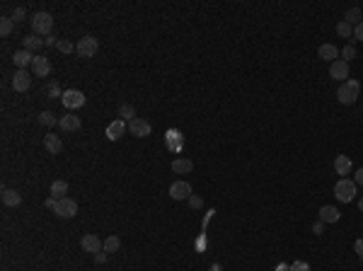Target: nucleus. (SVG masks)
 Listing matches in <instances>:
<instances>
[{
    "mask_svg": "<svg viewBox=\"0 0 363 271\" xmlns=\"http://www.w3.org/2000/svg\"><path fill=\"white\" fill-rule=\"evenodd\" d=\"M32 29H34V34H51V29H54V17L49 15V12H34V17L32 20Z\"/></svg>",
    "mask_w": 363,
    "mask_h": 271,
    "instance_id": "obj_3",
    "label": "nucleus"
},
{
    "mask_svg": "<svg viewBox=\"0 0 363 271\" xmlns=\"http://www.w3.org/2000/svg\"><path fill=\"white\" fill-rule=\"evenodd\" d=\"M330 78L339 80V83H346V78H349V63L341 61V58H337V61L330 65Z\"/></svg>",
    "mask_w": 363,
    "mask_h": 271,
    "instance_id": "obj_11",
    "label": "nucleus"
},
{
    "mask_svg": "<svg viewBox=\"0 0 363 271\" xmlns=\"http://www.w3.org/2000/svg\"><path fill=\"white\" fill-rule=\"evenodd\" d=\"M317 54H319V58H322V61H330V63H334V61L339 58V49H337L334 44H322Z\"/></svg>",
    "mask_w": 363,
    "mask_h": 271,
    "instance_id": "obj_17",
    "label": "nucleus"
},
{
    "mask_svg": "<svg viewBox=\"0 0 363 271\" xmlns=\"http://www.w3.org/2000/svg\"><path fill=\"white\" fill-rule=\"evenodd\" d=\"M358 92H361L358 80H346V83H341L339 90H337V99H339L341 104H353V102L358 99Z\"/></svg>",
    "mask_w": 363,
    "mask_h": 271,
    "instance_id": "obj_1",
    "label": "nucleus"
},
{
    "mask_svg": "<svg viewBox=\"0 0 363 271\" xmlns=\"http://www.w3.org/2000/svg\"><path fill=\"white\" fill-rule=\"evenodd\" d=\"M61 102H63V107L73 114L75 109L85 107V95H83L80 90H66V92H63V97H61Z\"/></svg>",
    "mask_w": 363,
    "mask_h": 271,
    "instance_id": "obj_5",
    "label": "nucleus"
},
{
    "mask_svg": "<svg viewBox=\"0 0 363 271\" xmlns=\"http://www.w3.org/2000/svg\"><path fill=\"white\" fill-rule=\"evenodd\" d=\"M353 56H356V49H353L351 44H349V46H344V51H341V61H346V63H349Z\"/></svg>",
    "mask_w": 363,
    "mask_h": 271,
    "instance_id": "obj_33",
    "label": "nucleus"
},
{
    "mask_svg": "<svg viewBox=\"0 0 363 271\" xmlns=\"http://www.w3.org/2000/svg\"><path fill=\"white\" fill-rule=\"evenodd\" d=\"M358 211H361V213H363V199H361V201H358Z\"/></svg>",
    "mask_w": 363,
    "mask_h": 271,
    "instance_id": "obj_45",
    "label": "nucleus"
},
{
    "mask_svg": "<svg viewBox=\"0 0 363 271\" xmlns=\"http://www.w3.org/2000/svg\"><path fill=\"white\" fill-rule=\"evenodd\" d=\"M353 184H356V186H363V167H358V170L353 172Z\"/></svg>",
    "mask_w": 363,
    "mask_h": 271,
    "instance_id": "obj_37",
    "label": "nucleus"
},
{
    "mask_svg": "<svg viewBox=\"0 0 363 271\" xmlns=\"http://www.w3.org/2000/svg\"><path fill=\"white\" fill-rule=\"evenodd\" d=\"M119 117L126 121V124H129V121L136 119V109H133L131 104H121V107H119Z\"/></svg>",
    "mask_w": 363,
    "mask_h": 271,
    "instance_id": "obj_27",
    "label": "nucleus"
},
{
    "mask_svg": "<svg viewBox=\"0 0 363 271\" xmlns=\"http://www.w3.org/2000/svg\"><path fill=\"white\" fill-rule=\"evenodd\" d=\"M12 29H15V22H12L10 17H3V20H0V34L8 36V34H12Z\"/></svg>",
    "mask_w": 363,
    "mask_h": 271,
    "instance_id": "obj_29",
    "label": "nucleus"
},
{
    "mask_svg": "<svg viewBox=\"0 0 363 271\" xmlns=\"http://www.w3.org/2000/svg\"><path fill=\"white\" fill-rule=\"evenodd\" d=\"M39 124H42V126H54L56 117L51 114V111H42V114H39Z\"/></svg>",
    "mask_w": 363,
    "mask_h": 271,
    "instance_id": "obj_30",
    "label": "nucleus"
},
{
    "mask_svg": "<svg viewBox=\"0 0 363 271\" xmlns=\"http://www.w3.org/2000/svg\"><path fill=\"white\" fill-rule=\"evenodd\" d=\"M291 271H310V266H308V261H293V264H291Z\"/></svg>",
    "mask_w": 363,
    "mask_h": 271,
    "instance_id": "obj_34",
    "label": "nucleus"
},
{
    "mask_svg": "<svg viewBox=\"0 0 363 271\" xmlns=\"http://www.w3.org/2000/svg\"><path fill=\"white\" fill-rule=\"evenodd\" d=\"M353 252H356V254L363 259V238H358L356 242H353Z\"/></svg>",
    "mask_w": 363,
    "mask_h": 271,
    "instance_id": "obj_38",
    "label": "nucleus"
},
{
    "mask_svg": "<svg viewBox=\"0 0 363 271\" xmlns=\"http://www.w3.org/2000/svg\"><path fill=\"white\" fill-rule=\"evenodd\" d=\"M56 49H58L61 54H73V51H75V46H73L70 42H58L56 44Z\"/></svg>",
    "mask_w": 363,
    "mask_h": 271,
    "instance_id": "obj_32",
    "label": "nucleus"
},
{
    "mask_svg": "<svg viewBox=\"0 0 363 271\" xmlns=\"http://www.w3.org/2000/svg\"><path fill=\"white\" fill-rule=\"evenodd\" d=\"M56 206V199L54 196H49V199H46V208H54Z\"/></svg>",
    "mask_w": 363,
    "mask_h": 271,
    "instance_id": "obj_43",
    "label": "nucleus"
},
{
    "mask_svg": "<svg viewBox=\"0 0 363 271\" xmlns=\"http://www.w3.org/2000/svg\"><path fill=\"white\" fill-rule=\"evenodd\" d=\"M34 75L36 78H49L51 75V63H49V58L46 56H34Z\"/></svg>",
    "mask_w": 363,
    "mask_h": 271,
    "instance_id": "obj_13",
    "label": "nucleus"
},
{
    "mask_svg": "<svg viewBox=\"0 0 363 271\" xmlns=\"http://www.w3.org/2000/svg\"><path fill=\"white\" fill-rule=\"evenodd\" d=\"M126 131H129V124H126L124 119H116L107 126V138H109V141H119Z\"/></svg>",
    "mask_w": 363,
    "mask_h": 271,
    "instance_id": "obj_12",
    "label": "nucleus"
},
{
    "mask_svg": "<svg viewBox=\"0 0 363 271\" xmlns=\"http://www.w3.org/2000/svg\"><path fill=\"white\" fill-rule=\"evenodd\" d=\"M24 17H27V10L24 8H15L10 15V20L15 22V24H20V22H24Z\"/></svg>",
    "mask_w": 363,
    "mask_h": 271,
    "instance_id": "obj_31",
    "label": "nucleus"
},
{
    "mask_svg": "<svg viewBox=\"0 0 363 271\" xmlns=\"http://www.w3.org/2000/svg\"><path fill=\"white\" fill-rule=\"evenodd\" d=\"M337 34H339L341 39H349V36H353V27H351V24H346V22L341 20L339 24H337Z\"/></svg>",
    "mask_w": 363,
    "mask_h": 271,
    "instance_id": "obj_28",
    "label": "nucleus"
},
{
    "mask_svg": "<svg viewBox=\"0 0 363 271\" xmlns=\"http://www.w3.org/2000/svg\"><path fill=\"white\" fill-rule=\"evenodd\" d=\"M334 196H337V201H344V204H349L356 199V184H353V179H339L337 184H334Z\"/></svg>",
    "mask_w": 363,
    "mask_h": 271,
    "instance_id": "obj_2",
    "label": "nucleus"
},
{
    "mask_svg": "<svg viewBox=\"0 0 363 271\" xmlns=\"http://www.w3.org/2000/svg\"><path fill=\"white\" fill-rule=\"evenodd\" d=\"M0 199H3L5 206H10V208H17L20 204H22V194H20L17 189H3Z\"/></svg>",
    "mask_w": 363,
    "mask_h": 271,
    "instance_id": "obj_15",
    "label": "nucleus"
},
{
    "mask_svg": "<svg viewBox=\"0 0 363 271\" xmlns=\"http://www.w3.org/2000/svg\"><path fill=\"white\" fill-rule=\"evenodd\" d=\"M99 51V42L95 39V36H83L80 42L75 44V54L80 56V58H92V56Z\"/></svg>",
    "mask_w": 363,
    "mask_h": 271,
    "instance_id": "obj_4",
    "label": "nucleus"
},
{
    "mask_svg": "<svg viewBox=\"0 0 363 271\" xmlns=\"http://www.w3.org/2000/svg\"><path fill=\"white\" fill-rule=\"evenodd\" d=\"M56 44H58V39H56V36H51V34L44 39V46H56Z\"/></svg>",
    "mask_w": 363,
    "mask_h": 271,
    "instance_id": "obj_42",
    "label": "nucleus"
},
{
    "mask_svg": "<svg viewBox=\"0 0 363 271\" xmlns=\"http://www.w3.org/2000/svg\"><path fill=\"white\" fill-rule=\"evenodd\" d=\"M191 170H194V163L187 160V158H177V160H172V172L175 174H189Z\"/></svg>",
    "mask_w": 363,
    "mask_h": 271,
    "instance_id": "obj_21",
    "label": "nucleus"
},
{
    "mask_svg": "<svg viewBox=\"0 0 363 271\" xmlns=\"http://www.w3.org/2000/svg\"><path fill=\"white\" fill-rule=\"evenodd\" d=\"M66 194H68V182L66 179H56L51 184V196L58 201V199H66Z\"/></svg>",
    "mask_w": 363,
    "mask_h": 271,
    "instance_id": "obj_23",
    "label": "nucleus"
},
{
    "mask_svg": "<svg viewBox=\"0 0 363 271\" xmlns=\"http://www.w3.org/2000/svg\"><path fill=\"white\" fill-rule=\"evenodd\" d=\"M211 271H220V264H213V269Z\"/></svg>",
    "mask_w": 363,
    "mask_h": 271,
    "instance_id": "obj_44",
    "label": "nucleus"
},
{
    "mask_svg": "<svg viewBox=\"0 0 363 271\" xmlns=\"http://www.w3.org/2000/svg\"><path fill=\"white\" fill-rule=\"evenodd\" d=\"M54 213L58 218H75L77 216V204L70 199V196H66V199H58L54 206Z\"/></svg>",
    "mask_w": 363,
    "mask_h": 271,
    "instance_id": "obj_6",
    "label": "nucleus"
},
{
    "mask_svg": "<svg viewBox=\"0 0 363 271\" xmlns=\"http://www.w3.org/2000/svg\"><path fill=\"white\" fill-rule=\"evenodd\" d=\"M58 126L63 131H77L83 126V121H80V117H75V114H66V117L58 119Z\"/></svg>",
    "mask_w": 363,
    "mask_h": 271,
    "instance_id": "obj_18",
    "label": "nucleus"
},
{
    "mask_svg": "<svg viewBox=\"0 0 363 271\" xmlns=\"http://www.w3.org/2000/svg\"><path fill=\"white\" fill-rule=\"evenodd\" d=\"M44 148L51 152V155H58V152L63 150V143H61V138H58V136L49 133V136H44Z\"/></svg>",
    "mask_w": 363,
    "mask_h": 271,
    "instance_id": "obj_20",
    "label": "nucleus"
},
{
    "mask_svg": "<svg viewBox=\"0 0 363 271\" xmlns=\"http://www.w3.org/2000/svg\"><path fill=\"white\" fill-rule=\"evenodd\" d=\"M32 85V75L27 73V70H15V75H12V90L15 92H27Z\"/></svg>",
    "mask_w": 363,
    "mask_h": 271,
    "instance_id": "obj_10",
    "label": "nucleus"
},
{
    "mask_svg": "<svg viewBox=\"0 0 363 271\" xmlns=\"http://www.w3.org/2000/svg\"><path fill=\"white\" fill-rule=\"evenodd\" d=\"M80 247H83V252L97 254V252H104V242H102L95 233H88V235H83V240H80Z\"/></svg>",
    "mask_w": 363,
    "mask_h": 271,
    "instance_id": "obj_7",
    "label": "nucleus"
},
{
    "mask_svg": "<svg viewBox=\"0 0 363 271\" xmlns=\"http://www.w3.org/2000/svg\"><path fill=\"white\" fill-rule=\"evenodd\" d=\"M165 143L170 150H182V133H179V131H167Z\"/></svg>",
    "mask_w": 363,
    "mask_h": 271,
    "instance_id": "obj_22",
    "label": "nucleus"
},
{
    "mask_svg": "<svg viewBox=\"0 0 363 271\" xmlns=\"http://www.w3.org/2000/svg\"><path fill=\"white\" fill-rule=\"evenodd\" d=\"M351 170H353V163L349 155H337V158H334V172L341 174V179H344L346 174H351Z\"/></svg>",
    "mask_w": 363,
    "mask_h": 271,
    "instance_id": "obj_14",
    "label": "nucleus"
},
{
    "mask_svg": "<svg viewBox=\"0 0 363 271\" xmlns=\"http://www.w3.org/2000/svg\"><path fill=\"white\" fill-rule=\"evenodd\" d=\"M339 218H341L339 208H334V206L319 208V220H322V223H339Z\"/></svg>",
    "mask_w": 363,
    "mask_h": 271,
    "instance_id": "obj_19",
    "label": "nucleus"
},
{
    "mask_svg": "<svg viewBox=\"0 0 363 271\" xmlns=\"http://www.w3.org/2000/svg\"><path fill=\"white\" fill-rule=\"evenodd\" d=\"M129 131H131V136H136V138H145V136H150L153 126L145 119H138V117H136L133 121H129Z\"/></svg>",
    "mask_w": 363,
    "mask_h": 271,
    "instance_id": "obj_9",
    "label": "nucleus"
},
{
    "mask_svg": "<svg viewBox=\"0 0 363 271\" xmlns=\"http://www.w3.org/2000/svg\"><path fill=\"white\" fill-rule=\"evenodd\" d=\"M95 261H97V264H104V261H107V252H97V254H95Z\"/></svg>",
    "mask_w": 363,
    "mask_h": 271,
    "instance_id": "obj_41",
    "label": "nucleus"
},
{
    "mask_svg": "<svg viewBox=\"0 0 363 271\" xmlns=\"http://www.w3.org/2000/svg\"><path fill=\"white\" fill-rule=\"evenodd\" d=\"M42 46H44V42H42V39H36L34 34H29V36H24V39H22V49H24V51H29V54L39 51Z\"/></svg>",
    "mask_w": 363,
    "mask_h": 271,
    "instance_id": "obj_24",
    "label": "nucleus"
},
{
    "mask_svg": "<svg viewBox=\"0 0 363 271\" xmlns=\"http://www.w3.org/2000/svg\"><path fill=\"white\" fill-rule=\"evenodd\" d=\"M12 63L17 65V70H27V65L34 63V54H29V51H15V56H12Z\"/></svg>",
    "mask_w": 363,
    "mask_h": 271,
    "instance_id": "obj_16",
    "label": "nucleus"
},
{
    "mask_svg": "<svg viewBox=\"0 0 363 271\" xmlns=\"http://www.w3.org/2000/svg\"><path fill=\"white\" fill-rule=\"evenodd\" d=\"M344 22H346V24H351V27H356V24H361V10H358V8H351V10L346 12V17H344Z\"/></svg>",
    "mask_w": 363,
    "mask_h": 271,
    "instance_id": "obj_26",
    "label": "nucleus"
},
{
    "mask_svg": "<svg viewBox=\"0 0 363 271\" xmlns=\"http://www.w3.org/2000/svg\"><path fill=\"white\" fill-rule=\"evenodd\" d=\"M312 233H315V235H322V233H325V223H322V220H317V223L312 225Z\"/></svg>",
    "mask_w": 363,
    "mask_h": 271,
    "instance_id": "obj_40",
    "label": "nucleus"
},
{
    "mask_svg": "<svg viewBox=\"0 0 363 271\" xmlns=\"http://www.w3.org/2000/svg\"><path fill=\"white\" fill-rule=\"evenodd\" d=\"M119 247H121V240L116 238V235H109V238L104 240V252H107V254H114V252H119Z\"/></svg>",
    "mask_w": 363,
    "mask_h": 271,
    "instance_id": "obj_25",
    "label": "nucleus"
},
{
    "mask_svg": "<svg viewBox=\"0 0 363 271\" xmlns=\"http://www.w3.org/2000/svg\"><path fill=\"white\" fill-rule=\"evenodd\" d=\"M353 42H363V22L353 27Z\"/></svg>",
    "mask_w": 363,
    "mask_h": 271,
    "instance_id": "obj_36",
    "label": "nucleus"
},
{
    "mask_svg": "<svg viewBox=\"0 0 363 271\" xmlns=\"http://www.w3.org/2000/svg\"><path fill=\"white\" fill-rule=\"evenodd\" d=\"M170 196H172L175 201H184V199L191 196V184L184 182V179H177V182H172V186H170Z\"/></svg>",
    "mask_w": 363,
    "mask_h": 271,
    "instance_id": "obj_8",
    "label": "nucleus"
},
{
    "mask_svg": "<svg viewBox=\"0 0 363 271\" xmlns=\"http://www.w3.org/2000/svg\"><path fill=\"white\" fill-rule=\"evenodd\" d=\"M49 97H51V99H54V97H63V92H61V87L56 85V83H54V85H49Z\"/></svg>",
    "mask_w": 363,
    "mask_h": 271,
    "instance_id": "obj_35",
    "label": "nucleus"
},
{
    "mask_svg": "<svg viewBox=\"0 0 363 271\" xmlns=\"http://www.w3.org/2000/svg\"><path fill=\"white\" fill-rule=\"evenodd\" d=\"M189 204H191V208H201L204 206V201H201V196H189Z\"/></svg>",
    "mask_w": 363,
    "mask_h": 271,
    "instance_id": "obj_39",
    "label": "nucleus"
}]
</instances>
